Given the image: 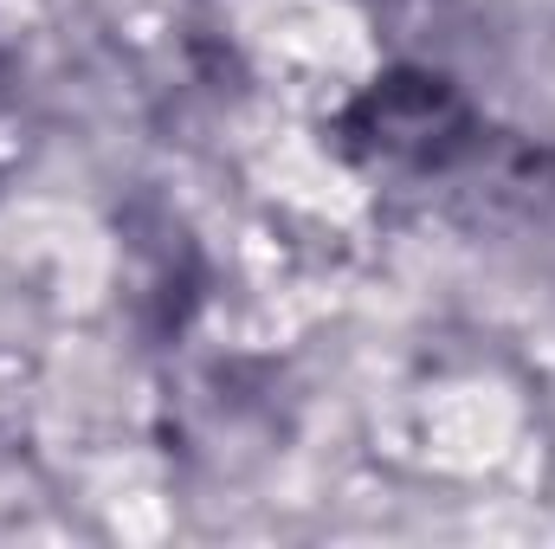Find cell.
<instances>
[{"instance_id": "1", "label": "cell", "mask_w": 555, "mask_h": 549, "mask_svg": "<svg viewBox=\"0 0 555 549\" xmlns=\"http://www.w3.org/2000/svg\"><path fill=\"white\" fill-rule=\"evenodd\" d=\"M349 149L356 155H369V162H439L459 130H465V111H459V98L439 85V78H420V72H395V78H382L356 111H349Z\"/></svg>"}, {"instance_id": "2", "label": "cell", "mask_w": 555, "mask_h": 549, "mask_svg": "<svg viewBox=\"0 0 555 549\" xmlns=\"http://www.w3.org/2000/svg\"><path fill=\"white\" fill-rule=\"evenodd\" d=\"M0 72H7V59H0Z\"/></svg>"}]
</instances>
